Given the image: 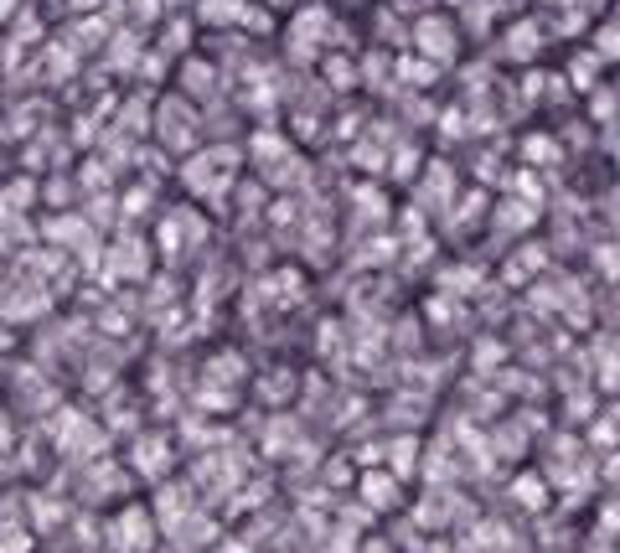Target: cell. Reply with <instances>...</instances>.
<instances>
[{
	"label": "cell",
	"instance_id": "obj_11",
	"mask_svg": "<svg viewBox=\"0 0 620 553\" xmlns=\"http://www.w3.org/2000/svg\"><path fill=\"white\" fill-rule=\"evenodd\" d=\"M115 135L135 140V145H145V140L155 135V88H140V94H124L119 99V115L115 124H109Z\"/></svg>",
	"mask_w": 620,
	"mask_h": 553
},
{
	"label": "cell",
	"instance_id": "obj_8",
	"mask_svg": "<svg viewBox=\"0 0 620 553\" xmlns=\"http://www.w3.org/2000/svg\"><path fill=\"white\" fill-rule=\"evenodd\" d=\"M207 233H213V223H207V213H196V207H171L166 218H160V233H155V243L166 249V254H192V249H202L207 243Z\"/></svg>",
	"mask_w": 620,
	"mask_h": 553
},
{
	"label": "cell",
	"instance_id": "obj_23",
	"mask_svg": "<svg viewBox=\"0 0 620 553\" xmlns=\"http://www.w3.org/2000/svg\"><path fill=\"white\" fill-rule=\"evenodd\" d=\"M393 79L404 83V88H429V83L440 79V68L429 58H419V52H398L393 58Z\"/></svg>",
	"mask_w": 620,
	"mask_h": 553
},
{
	"label": "cell",
	"instance_id": "obj_12",
	"mask_svg": "<svg viewBox=\"0 0 620 553\" xmlns=\"http://www.w3.org/2000/svg\"><path fill=\"white\" fill-rule=\"evenodd\" d=\"M243 156H249L253 177H270L274 166H285V160L295 156V140L285 135V130H274V124H259L249 135V145H243Z\"/></svg>",
	"mask_w": 620,
	"mask_h": 553
},
{
	"label": "cell",
	"instance_id": "obj_10",
	"mask_svg": "<svg viewBox=\"0 0 620 553\" xmlns=\"http://www.w3.org/2000/svg\"><path fill=\"white\" fill-rule=\"evenodd\" d=\"M171 466H176V450L166 435H135V445H130V471H135V481H151V486H160V481H171Z\"/></svg>",
	"mask_w": 620,
	"mask_h": 553
},
{
	"label": "cell",
	"instance_id": "obj_26",
	"mask_svg": "<svg viewBox=\"0 0 620 553\" xmlns=\"http://www.w3.org/2000/svg\"><path fill=\"white\" fill-rule=\"evenodd\" d=\"M497 228H502V233H527V228H533V223H538V207H533V202H523V197H506L502 207H497Z\"/></svg>",
	"mask_w": 620,
	"mask_h": 553
},
{
	"label": "cell",
	"instance_id": "obj_19",
	"mask_svg": "<svg viewBox=\"0 0 620 553\" xmlns=\"http://www.w3.org/2000/svg\"><path fill=\"white\" fill-rule=\"evenodd\" d=\"M502 52L512 62H533L542 52V26L533 16H523L517 26H506V37H502Z\"/></svg>",
	"mask_w": 620,
	"mask_h": 553
},
{
	"label": "cell",
	"instance_id": "obj_14",
	"mask_svg": "<svg viewBox=\"0 0 620 553\" xmlns=\"http://www.w3.org/2000/svg\"><path fill=\"white\" fill-rule=\"evenodd\" d=\"M151 47H145V32L140 26H115V37L104 47V73H115V79H135L140 58H145Z\"/></svg>",
	"mask_w": 620,
	"mask_h": 553
},
{
	"label": "cell",
	"instance_id": "obj_22",
	"mask_svg": "<svg viewBox=\"0 0 620 553\" xmlns=\"http://www.w3.org/2000/svg\"><path fill=\"white\" fill-rule=\"evenodd\" d=\"M78 197H83L78 177H68V171H47V181H41V202H47L52 213H73Z\"/></svg>",
	"mask_w": 620,
	"mask_h": 553
},
{
	"label": "cell",
	"instance_id": "obj_17",
	"mask_svg": "<svg viewBox=\"0 0 620 553\" xmlns=\"http://www.w3.org/2000/svg\"><path fill=\"white\" fill-rule=\"evenodd\" d=\"M47 305H52L47 285L26 279V285H5V296H0V316L5 321H37Z\"/></svg>",
	"mask_w": 620,
	"mask_h": 553
},
{
	"label": "cell",
	"instance_id": "obj_4",
	"mask_svg": "<svg viewBox=\"0 0 620 553\" xmlns=\"http://www.w3.org/2000/svg\"><path fill=\"white\" fill-rule=\"evenodd\" d=\"M104 533H109V549L115 553H155V543H160V522H155V507H145V502H124V507L104 522Z\"/></svg>",
	"mask_w": 620,
	"mask_h": 553
},
{
	"label": "cell",
	"instance_id": "obj_29",
	"mask_svg": "<svg viewBox=\"0 0 620 553\" xmlns=\"http://www.w3.org/2000/svg\"><path fill=\"white\" fill-rule=\"evenodd\" d=\"M362 502H368V507H378V513L398 507V481H393V476H383V471L362 476Z\"/></svg>",
	"mask_w": 620,
	"mask_h": 553
},
{
	"label": "cell",
	"instance_id": "obj_42",
	"mask_svg": "<svg viewBox=\"0 0 620 553\" xmlns=\"http://www.w3.org/2000/svg\"><path fill=\"white\" fill-rule=\"evenodd\" d=\"M440 135H445V140H461L465 135V115H461V109H450V115L440 119Z\"/></svg>",
	"mask_w": 620,
	"mask_h": 553
},
{
	"label": "cell",
	"instance_id": "obj_36",
	"mask_svg": "<svg viewBox=\"0 0 620 553\" xmlns=\"http://www.w3.org/2000/svg\"><path fill=\"white\" fill-rule=\"evenodd\" d=\"M388 177H393V181H414V177H419V151H414V145H393Z\"/></svg>",
	"mask_w": 620,
	"mask_h": 553
},
{
	"label": "cell",
	"instance_id": "obj_9",
	"mask_svg": "<svg viewBox=\"0 0 620 553\" xmlns=\"http://www.w3.org/2000/svg\"><path fill=\"white\" fill-rule=\"evenodd\" d=\"M41 238H47L52 249L78 254V259H88L98 249V228L83 218V213H52V218L41 223Z\"/></svg>",
	"mask_w": 620,
	"mask_h": 553
},
{
	"label": "cell",
	"instance_id": "obj_2",
	"mask_svg": "<svg viewBox=\"0 0 620 553\" xmlns=\"http://www.w3.org/2000/svg\"><path fill=\"white\" fill-rule=\"evenodd\" d=\"M155 145L166 151V156L187 160L196 156L202 145H207V124H202V109L192 99H181V94H166V99H155Z\"/></svg>",
	"mask_w": 620,
	"mask_h": 553
},
{
	"label": "cell",
	"instance_id": "obj_15",
	"mask_svg": "<svg viewBox=\"0 0 620 553\" xmlns=\"http://www.w3.org/2000/svg\"><path fill=\"white\" fill-rule=\"evenodd\" d=\"M455 192H461V181H455V166L450 160H429L425 177H419V213H450L455 207Z\"/></svg>",
	"mask_w": 620,
	"mask_h": 553
},
{
	"label": "cell",
	"instance_id": "obj_44",
	"mask_svg": "<svg viewBox=\"0 0 620 553\" xmlns=\"http://www.w3.org/2000/svg\"><path fill=\"white\" fill-rule=\"evenodd\" d=\"M595 264H605L610 275H620V249H616V243H610V249H600V254H595Z\"/></svg>",
	"mask_w": 620,
	"mask_h": 553
},
{
	"label": "cell",
	"instance_id": "obj_43",
	"mask_svg": "<svg viewBox=\"0 0 620 553\" xmlns=\"http://www.w3.org/2000/svg\"><path fill=\"white\" fill-rule=\"evenodd\" d=\"M104 0H68V16H98Z\"/></svg>",
	"mask_w": 620,
	"mask_h": 553
},
{
	"label": "cell",
	"instance_id": "obj_37",
	"mask_svg": "<svg viewBox=\"0 0 620 553\" xmlns=\"http://www.w3.org/2000/svg\"><path fill=\"white\" fill-rule=\"evenodd\" d=\"M135 79L145 83V88H155V83H166L171 79V58H160V52H145V58H140V68H135Z\"/></svg>",
	"mask_w": 620,
	"mask_h": 553
},
{
	"label": "cell",
	"instance_id": "obj_7",
	"mask_svg": "<svg viewBox=\"0 0 620 553\" xmlns=\"http://www.w3.org/2000/svg\"><path fill=\"white\" fill-rule=\"evenodd\" d=\"M408 47H414L419 58H429L434 68H450V62L461 58V32H455L450 16H419L414 32H408Z\"/></svg>",
	"mask_w": 620,
	"mask_h": 553
},
{
	"label": "cell",
	"instance_id": "obj_39",
	"mask_svg": "<svg viewBox=\"0 0 620 553\" xmlns=\"http://www.w3.org/2000/svg\"><path fill=\"white\" fill-rule=\"evenodd\" d=\"M290 124H295V140H315V135H321V115H306V109H295Z\"/></svg>",
	"mask_w": 620,
	"mask_h": 553
},
{
	"label": "cell",
	"instance_id": "obj_24",
	"mask_svg": "<svg viewBox=\"0 0 620 553\" xmlns=\"http://www.w3.org/2000/svg\"><path fill=\"white\" fill-rule=\"evenodd\" d=\"M78 187H83V197L109 192V187H115V166L98 156V151H94V156H83V160H78Z\"/></svg>",
	"mask_w": 620,
	"mask_h": 553
},
{
	"label": "cell",
	"instance_id": "obj_33",
	"mask_svg": "<svg viewBox=\"0 0 620 553\" xmlns=\"http://www.w3.org/2000/svg\"><path fill=\"white\" fill-rule=\"evenodd\" d=\"M362 83H368V88H378V94H383V88H393V58H388L383 47H378V52H368V62H362Z\"/></svg>",
	"mask_w": 620,
	"mask_h": 553
},
{
	"label": "cell",
	"instance_id": "obj_21",
	"mask_svg": "<svg viewBox=\"0 0 620 553\" xmlns=\"http://www.w3.org/2000/svg\"><path fill=\"white\" fill-rule=\"evenodd\" d=\"M321 79H326L331 94H347V88L362 83V68L351 62V52H326V58H321Z\"/></svg>",
	"mask_w": 620,
	"mask_h": 553
},
{
	"label": "cell",
	"instance_id": "obj_28",
	"mask_svg": "<svg viewBox=\"0 0 620 553\" xmlns=\"http://www.w3.org/2000/svg\"><path fill=\"white\" fill-rule=\"evenodd\" d=\"M130 171H140V177H151V181L176 177V156H166V151L151 140V145H140L135 151V166H130Z\"/></svg>",
	"mask_w": 620,
	"mask_h": 553
},
{
	"label": "cell",
	"instance_id": "obj_6",
	"mask_svg": "<svg viewBox=\"0 0 620 553\" xmlns=\"http://www.w3.org/2000/svg\"><path fill=\"white\" fill-rule=\"evenodd\" d=\"M145 275H151V238L135 233V228H124V233L104 249V269H98V279L119 285V279H145Z\"/></svg>",
	"mask_w": 620,
	"mask_h": 553
},
{
	"label": "cell",
	"instance_id": "obj_32",
	"mask_svg": "<svg viewBox=\"0 0 620 553\" xmlns=\"http://www.w3.org/2000/svg\"><path fill=\"white\" fill-rule=\"evenodd\" d=\"M243 373H249V368H243V357H238V352H217L213 362H207V383H217V388H223V383H228V388H238V383H243Z\"/></svg>",
	"mask_w": 620,
	"mask_h": 553
},
{
	"label": "cell",
	"instance_id": "obj_5",
	"mask_svg": "<svg viewBox=\"0 0 620 553\" xmlns=\"http://www.w3.org/2000/svg\"><path fill=\"white\" fill-rule=\"evenodd\" d=\"M233 79H223V62H213L207 52H192V58L176 62V94L181 99H192L196 109H207V104L223 99V88Z\"/></svg>",
	"mask_w": 620,
	"mask_h": 553
},
{
	"label": "cell",
	"instance_id": "obj_41",
	"mask_svg": "<svg viewBox=\"0 0 620 553\" xmlns=\"http://www.w3.org/2000/svg\"><path fill=\"white\" fill-rule=\"evenodd\" d=\"M21 430H16V419H11V409H5V404H0V455L11 450V440H16Z\"/></svg>",
	"mask_w": 620,
	"mask_h": 553
},
{
	"label": "cell",
	"instance_id": "obj_1",
	"mask_svg": "<svg viewBox=\"0 0 620 553\" xmlns=\"http://www.w3.org/2000/svg\"><path fill=\"white\" fill-rule=\"evenodd\" d=\"M243 145L233 140H217V145H202L196 156H187L176 166V181L187 187V197L207 202V207H228L233 187H238V171H243Z\"/></svg>",
	"mask_w": 620,
	"mask_h": 553
},
{
	"label": "cell",
	"instance_id": "obj_47",
	"mask_svg": "<svg viewBox=\"0 0 620 553\" xmlns=\"http://www.w3.org/2000/svg\"><path fill=\"white\" fill-rule=\"evenodd\" d=\"M616 26H620V21H616Z\"/></svg>",
	"mask_w": 620,
	"mask_h": 553
},
{
	"label": "cell",
	"instance_id": "obj_38",
	"mask_svg": "<svg viewBox=\"0 0 620 553\" xmlns=\"http://www.w3.org/2000/svg\"><path fill=\"white\" fill-rule=\"evenodd\" d=\"M589 58L600 62H620V26H605V32H595V47H589Z\"/></svg>",
	"mask_w": 620,
	"mask_h": 553
},
{
	"label": "cell",
	"instance_id": "obj_3",
	"mask_svg": "<svg viewBox=\"0 0 620 553\" xmlns=\"http://www.w3.org/2000/svg\"><path fill=\"white\" fill-rule=\"evenodd\" d=\"M52 445H58V455H68L73 466H94V460H104L109 435H104L88 414H78V409H58V414H52Z\"/></svg>",
	"mask_w": 620,
	"mask_h": 553
},
{
	"label": "cell",
	"instance_id": "obj_31",
	"mask_svg": "<svg viewBox=\"0 0 620 553\" xmlns=\"http://www.w3.org/2000/svg\"><path fill=\"white\" fill-rule=\"evenodd\" d=\"M83 218L94 223V228H115V223H124V218H119V197H115V192H94V197H83Z\"/></svg>",
	"mask_w": 620,
	"mask_h": 553
},
{
	"label": "cell",
	"instance_id": "obj_27",
	"mask_svg": "<svg viewBox=\"0 0 620 553\" xmlns=\"http://www.w3.org/2000/svg\"><path fill=\"white\" fill-rule=\"evenodd\" d=\"M37 543V528H26V513L0 517V553H32Z\"/></svg>",
	"mask_w": 620,
	"mask_h": 553
},
{
	"label": "cell",
	"instance_id": "obj_46",
	"mask_svg": "<svg viewBox=\"0 0 620 553\" xmlns=\"http://www.w3.org/2000/svg\"><path fill=\"white\" fill-rule=\"evenodd\" d=\"M0 481H5V460H0Z\"/></svg>",
	"mask_w": 620,
	"mask_h": 553
},
{
	"label": "cell",
	"instance_id": "obj_40",
	"mask_svg": "<svg viewBox=\"0 0 620 553\" xmlns=\"http://www.w3.org/2000/svg\"><path fill=\"white\" fill-rule=\"evenodd\" d=\"M595 68H600V62H595V58H580V62H574V68H569V79L580 83V88H595Z\"/></svg>",
	"mask_w": 620,
	"mask_h": 553
},
{
	"label": "cell",
	"instance_id": "obj_13",
	"mask_svg": "<svg viewBox=\"0 0 620 553\" xmlns=\"http://www.w3.org/2000/svg\"><path fill=\"white\" fill-rule=\"evenodd\" d=\"M78 68H83V58H78L68 41H47V47H37V62H32V79H41L47 88H73Z\"/></svg>",
	"mask_w": 620,
	"mask_h": 553
},
{
	"label": "cell",
	"instance_id": "obj_34",
	"mask_svg": "<svg viewBox=\"0 0 620 553\" xmlns=\"http://www.w3.org/2000/svg\"><path fill=\"white\" fill-rule=\"evenodd\" d=\"M523 160H527V171H533V166H553V160H559V140L527 135L523 140Z\"/></svg>",
	"mask_w": 620,
	"mask_h": 553
},
{
	"label": "cell",
	"instance_id": "obj_18",
	"mask_svg": "<svg viewBox=\"0 0 620 553\" xmlns=\"http://www.w3.org/2000/svg\"><path fill=\"white\" fill-rule=\"evenodd\" d=\"M249 11L253 0H196V21L207 26V32H249Z\"/></svg>",
	"mask_w": 620,
	"mask_h": 553
},
{
	"label": "cell",
	"instance_id": "obj_35",
	"mask_svg": "<svg viewBox=\"0 0 620 553\" xmlns=\"http://www.w3.org/2000/svg\"><path fill=\"white\" fill-rule=\"evenodd\" d=\"M166 16H171L166 0H130V26H140V32L145 26H166Z\"/></svg>",
	"mask_w": 620,
	"mask_h": 553
},
{
	"label": "cell",
	"instance_id": "obj_45",
	"mask_svg": "<svg viewBox=\"0 0 620 553\" xmlns=\"http://www.w3.org/2000/svg\"><path fill=\"white\" fill-rule=\"evenodd\" d=\"M264 5H270V11H290L295 0H264Z\"/></svg>",
	"mask_w": 620,
	"mask_h": 553
},
{
	"label": "cell",
	"instance_id": "obj_20",
	"mask_svg": "<svg viewBox=\"0 0 620 553\" xmlns=\"http://www.w3.org/2000/svg\"><path fill=\"white\" fill-rule=\"evenodd\" d=\"M155 52L160 58H171V62H181V58H192V21L181 16H166V26H160V37H155Z\"/></svg>",
	"mask_w": 620,
	"mask_h": 553
},
{
	"label": "cell",
	"instance_id": "obj_25",
	"mask_svg": "<svg viewBox=\"0 0 620 553\" xmlns=\"http://www.w3.org/2000/svg\"><path fill=\"white\" fill-rule=\"evenodd\" d=\"M47 41H52V37H47V21H41L32 5H26V11L11 21V47H21V52L32 47V52H37V47H47Z\"/></svg>",
	"mask_w": 620,
	"mask_h": 553
},
{
	"label": "cell",
	"instance_id": "obj_30",
	"mask_svg": "<svg viewBox=\"0 0 620 553\" xmlns=\"http://www.w3.org/2000/svg\"><path fill=\"white\" fill-rule=\"evenodd\" d=\"M151 207H155V181H151V177H140L135 187H130V192L119 197V218L135 223V218H145Z\"/></svg>",
	"mask_w": 620,
	"mask_h": 553
},
{
	"label": "cell",
	"instance_id": "obj_16",
	"mask_svg": "<svg viewBox=\"0 0 620 553\" xmlns=\"http://www.w3.org/2000/svg\"><path fill=\"white\" fill-rule=\"evenodd\" d=\"M109 37H115V21L104 16V11H98V16H73L68 26H62V41L73 47L78 58H88V52H104V47H109Z\"/></svg>",
	"mask_w": 620,
	"mask_h": 553
}]
</instances>
